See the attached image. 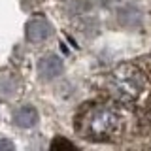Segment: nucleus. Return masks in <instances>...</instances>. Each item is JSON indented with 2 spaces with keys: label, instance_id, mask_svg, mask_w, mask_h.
<instances>
[{
  "label": "nucleus",
  "instance_id": "obj_4",
  "mask_svg": "<svg viewBox=\"0 0 151 151\" xmlns=\"http://www.w3.org/2000/svg\"><path fill=\"white\" fill-rule=\"evenodd\" d=\"M144 113H145V117H147V121L151 123V93L147 94V98H145V104H144Z\"/></svg>",
  "mask_w": 151,
  "mask_h": 151
},
{
  "label": "nucleus",
  "instance_id": "obj_1",
  "mask_svg": "<svg viewBox=\"0 0 151 151\" xmlns=\"http://www.w3.org/2000/svg\"><path fill=\"white\" fill-rule=\"evenodd\" d=\"M134 115L130 104L108 96L85 102L74 115V129L81 138L96 144H115L130 134Z\"/></svg>",
  "mask_w": 151,
  "mask_h": 151
},
{
  "label": "nucleus",
  "instance_id": "obj_3",
  "mask_svg": "<svg viewBox=\"0 0 151 151\" xmlns=\"http://www.w3.org/2000/svg\"><path fill=\"white\" fill-rule=\"evenodd\" d=\"M13 121H15V125H19V127H30V125L36 123V111L28 106L19 108L15 111V115H13Z\"/></svg>",
  "mask_w": 151,
  "mask_h": 151
},
{
  "label": "nucleus",
  "instance_id": "obj_2",
  "mask_svg": "<svg viewBox=\"0 0 151 151\" xmlns=\"http://www.w3.org/2000/svg\"><path fill=\"white\" fill-rule=\"evenodd\" d=\"M147 85H149L147 68H142L136 63L119 64L106 78L108 96L127 104H134L136 100H140L145 94Z\"/></svg>",
  "mask_w": 151,
  "mask_h": 151
}]
</instances>
